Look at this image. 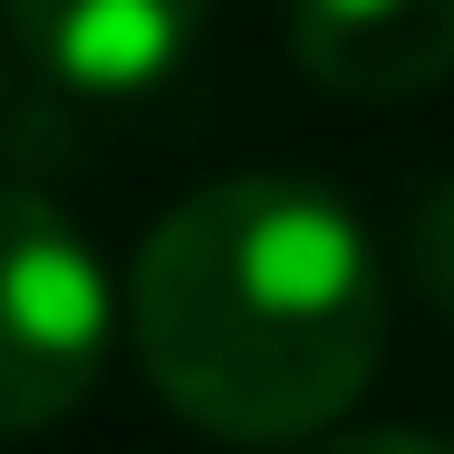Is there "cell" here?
I'll list each match as a JSON object with an SVG mask.
<instances>
[{
    "instance_id": "1",
    "label": "cell",
    "mask_w": 454,
    "mask_h": 454,
    "mask_svg": "<svg viewBox=\"0 0 454 454\" xmlns=\"http://www.w3.org/2000/svg\"><path fill=\"white\" fill-rule=\"evenodd\" d=\"M126 329L193 435L309 445L387 358L377 242L309 175H223L145 232Z\"/></svg>"
},
{
    "instance_id": "2",
    "label": "cell",
    "mask_w": 454,
    "mask_h": 454,
    "mask_svg": "<svg viewBox=\"0 0 454 454\" xmlns=\"http://www.w3.org/2000/svg\"><path fill=\"white\" fill-rule=\"evenodd\" d=\"M116 300L88 232L49 203L0 184V435H49L78 416L106 367Z\"/></svg>"
},
{
    "instance_id": "3",
    "label": "cell",
    "mask_w": 454,
    "mask_h": 454,
    "mask_svg": "<svg viewBox=\"0 0 454 454\" xmlns=\"http://www.w3.org/2000/svg\"><path fill=\"white\" fill-rule=\"evenodd\" d=\"M10 39L78 97H136L175 78L213 0H0Z\"/></svg>"
},
{
    "instance_id": "4",
    "label": "cell",
    "mask_w": 454,
    "mask_h": 454,
    "mask_svg": "<svg viewBox=\"0 0 454 454\" xmlns=\"http://www.w3.org/2000/svg\"><path fill=\"white\" fill-rule=\"evenodd\" d=\"M290 59L358 106L426 97L454 78V0H290Z\"/></svg>"
},
{
    "instance_id": "5",
    "label": "cell",
    "mask_w": 454,
    "mask_h": 454,
    "mask_svg": "<svg viewBox=\"0 0 454 454\" xmlns=\"http://www.w3.org/2000/svg\"><path fill=\"white\" fill-rule=\"evenodd\" d=\"M406 252H416V280H426V290H435V300L454 309V184L435 193V203H426V213H416Z\"/></svg>"
},
{
    "instance_id": "6",
    "label": "cell",
    "mask_w": 454,
    "mask_h": 454,
    "mask_svg": "<svg viewBox=\"0 0 454 454\" xmlns=\"http://www.w3.org/2000/svg\"><path fill=\"white\" fill-rule=\"evenodd\" d=\"M309 454H445L435 435H396V426H367V435H329V445H309Z\"/></svg>"
},
{
    "instance_id": "7",
    "label": "cell",
    "mask_w": 454,
    "mask_h": 454,
    "mask_svg": "<svg viewBox=\"0 0 454 454\" xmlns=\"http://www.w3.org/2000/svg\"><path fill=\"white\" fill-rule=\"evenodd\" d=\"M0 106H10V29H0Z\"/></svg>"
}]
</instances>
